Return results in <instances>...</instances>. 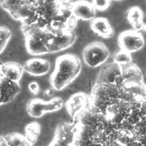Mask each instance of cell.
<instances>
[{
	"instance_id": "obj_1",
	"label": "cell",
	"mask_w": 146,
	"mask_h": 146,
	"mask_svg": "<svg viewBox=\"0 0 146 146\" xmlns=\"http://www.w3.org/2000/svg\"><path fill=\"white\" fill-rule=\"evenodd\" d=\"M71 1H33L31 14L22 25V32L34 28L72 30L77 19L72 15Z\"/></svg>"
},
{
	"instance_id": "obj_2",
	"label": "cell",
	"mask_w": 146,
	"mask_h": 146,
	"mask_svg": "<svg viewBox=\"0 0 146 146\" xmlns=\"http://www.w3.org/2000/svg\"><path fill=\"white\" fill-rule=\"evenodd\" d=\"M23 33L27 52L34 55L63 50L71 46L76 39V34L72 30L34 28Z\"/></svg>"
},
{
	"instance_id": "obj_3",
	"label": "cell",
	"mask_w": 146,
	"mask_h": 146,
	"mask_svg": "<svg viewBox=\"0 0 146 146\" xmlns=\"http://www.w3.org/2000/svg\"><path fill=\"white\" fill-rule=\"evenodd\" d=\"M81 68L80 60L75 55L67 54L59 56L50 77L51 85L56 90H62L79 75Z\"/></svg>"
},
{
	"instance_id": "obj_4",
	"label": "cell",
	"mask_w": 146,
	"mask_h": 146,
	"mask_svg": "<svg viewBox=\"0 0 146 146\" xmlns=\"http://www.w3.org/2000/svg\"><path fill=\"white\" fill-rule=\"evenodd\" d=\"M119 99L120 90L115 84L96 83L88 96L87 108L105 115L107 108Z\"/></svg>"
},
{
	"instance_id": "obj_5",
	"label": "cell",
	"mask_w": 146,
	"mask_h": 146,
	"mask_svg": "<svg viewBox=\"0 0 146 146\" xmlns=\"http://www.w3.org/2000/svg\"><path fill=\"white\" fill-rule=\"evenodd\" d=\"M110 52L106 46L99 42H92L83 51L84 62L91 67H96L104 63L109 57Z\"/></svg>"
},
{
	"instance_id": "obj_6",
	"label": "cell",
	"mask_w": 146,
	"mask_h": 146,
	"mask_svg": "<svg viewBox=\"0 0 146 146\" xmlns=\"http://www.w3.org/2000/svg\"><path fill=\"white\" fill-rule=\"evenodd\" d=\"M62 106L63 101L59 97H55L48 102H45L40 99H33L28 102L26 110L30 116L38 118L42 116L45 112L59 110Z\"/></svg>"
},
{
	"instance_id": "obj_7",
	"label": "cell",
	"mask_w": 146,
	"mask_h": 146,
	"mask_svg": "<svg viewBox=\"0 0 146 146\" xmlns=\"http://www.w3.org/2000/svg\"><path fill=\"white\" fill-rule=\"evenodd\" d=\"M131 112V104L122 99H119L107 108L104 115L111 123L119 125L127 120Z\"/></svg>"
},
{
	"instance_id": "obj_8",
	"label": "cell",
	"mask_w": 146,
	"mask_h": 146,
	"mask_svg": "<svg viewBox=\"0 0 146 146\" xmlns=\"http://www.w3.org/2000/svg\"><path fill=\"white\" fill-rule=\"evenodd\" d=\"M75 127L74 122L60 123L56 129L54 138L48 146H75Z\"/></svg>"
},
{
	"instance_id": "obj_9",
	"label": "cell",
	"mask_w": 146,
	"mask_h": 146,
	"mask_svg": "<svg viewBox=\"0 0 146 146\" xmlns=\"http://www.w3.org/2000/svg\"><path fill=\"white\" fill-rule=\"evenodd\" d=\"M118 43L121 50L131 53L140 50L143 47L144 42L140 33L136 30H128L120 34Z\"/></svg>"
},
{
	"instance_id": "obj_10",
	"label": "cell",
	"mask_w": 146,
	"mask_h": 146,
	"mask_svg": "<svg viewBox=\"0 0 146 146\" xmlns=\"http://www.w3.org/2000/svg\"><path fill=\"white\" fill-rule=\"evenodd\" d=\"M21 91L18 82L0 77V105L11 102Z\"/></svg>"
},
{
	"instance_id": "obj_11",
	"label": "cell",
	"mask_w": 146,
	"mask_h": 146,
	"mask_svg": "<svg viewBox=\"0 0 146 146\" xmlns=\"http://www.w3.org/2000/svg\"><path fill=\"white\" fill-rule=\"evenodd\" d=\"M123 71L122 66L115 62L107 64L101 68L96 83L115 84L117 78L120 76Z\"/></svg>"
},
{
	"instance_id": "obj_12",
	"label": "cell",
	"mask_w": 146,
	"mask_h": 146,
	"mask_svg": "<svg viewBox=\"0 0 146 146\" xmlns=\"http://www.w3.org/2000/svg\"><path fill=\"white\" fill-rule=\"evenodd\" d=\"M143 82V74L141 70L135 64H129L123 68L121 74L119 76L115 84L119 88L123 84L138 83Z\"/></svg>"
},
{
	"instance_id": "obj_13",
	"label": "cell",
	"mask_w": 146,
	"mask_h": 146,
	"mask_svg": "<svg viewBox=\"0 0 146 146\" xmlns=\"http://www.w3.org/2000/svg\"><path fill=\"white\" fill-rule=\"evenodd\" d=\"M88 96L84 93L78 92L72 95L65 104L68 113L75 119L87 108Z\"/></svg>"
},
{
	"instance_id": "obj_14",
	"label": "cell",
	"mask_w": 146,
	"mask_h": 146,
	"mask_svg": "<svg viewBox=\"0 0 146 146\" xmlns=\"http://www.w3.org/2000/svg\"><path fill=\"white\" fill-rule=\"evenodd\" d=\"M95 9L92 3L86 1L73 2L71 7L72 15L83 20H92L95 16Z\"/></svg>"
},
{
	"instance_id": "obj_15",
	"label": "cell",
	"mask_w": 146,
	"mask_h": 146,
	"mask_svg": "<svg viewBox=\"0 0 146 146\" xmlns=\"http://www.w3.org/2000/svg\"><path fill=\"white\" fill-rule=\"evenodd\" d=\"M51 64L49 61L40 58H32L27 60L24 66V71L29 74L40 76L47 74L50 69Z\"/></svg>"
},
{
	"instance_id": "obj_16",
	"label": "cell",
	"mask_w": 146,
	"mask_h": 146,
	"mask_svg": "<svg viewBox=\"0 0 146 146\" xmlns=\"http://www.w3.org/2000/svg\"><path fill=\"white\" fill-rule=\"evenodd\" d=\"M1 74L2 76L13 82H18L21 78L24 69L18 63L14 62H9L2 64Z\"/></svg>"
},
{
	"instance_id": "obj_17",
	"label": "cell",
	"mask_w": 146,
	"mask_h": 146,
	"mask_svg": "<svg viewBox=\"0 0 146 146\" xmlns=\"http://www.w3.org/2000/svg\"><path fill=\"white\" fill-rule=\"evenodd\" d=\"M90 25L92 31L102 37L109 38L113 34V29L106 18H94L91 20Z\"/></svg>"
},
{
	"instance_id": "obj_18",
	"label": "cell",
	"mask_w": 146,
	"mask_h": 146,
	"mask_svg": "<svg viewBox=\"0 0 146 146\" xmlns=\"http://www.w3.org/2000/svg\"><path fill=\"white\" fill-rule=\"evenodd\" d=\"M127 18L136 31H137L138 30H141L144 24L142 21L143 12L139 8H131L128 13Z\"/></svg>"
},
{
	"instance_id": "obj_19",
	"label": "cell",
	"mask_w": 146,
	"mask_h": 146,
	"mask_svg": "<svg viewBox=\"0 0 146 146\" xmlns=\"http://www.w3.org/2000/svg\"><path fill=\"white\" fill-rule=\"evenodd\" d=\"M40 133V125L37 122L28 124L25 128V137L31 144L34 143Z\"/></svg>"
},
{
	"instance_id": "obj_20",
	"label": "cell",
	"mask_w": 146,
	"mask_h": 146,
	"mask_svg": "<svg viewBox=\"0 0 146 146\" xmlns=\"http://www.w3.org/2000/svg\"><path fill=\"white\" fill-rule=\"evenodd\" d=\"M114 62L120 64H129L132 61L131 53L123 50L117 51L113 55Z\"/></svg>"
},
{
	"instance_id": "obj_21",
	"label": "cell",
	"mask_w": 146,
	"mask_h": 146,
	"mask_svg": "<svg viewBox=\"0 0 146 146\" xmlns=\"http://www.w3.org/2000/svg\"><path fill=\"white\" fill-rule=\"evenodd\" d=\"M11 36L10 31L5 27H0V54L5 48Z\"/></svg>"
},
{
	"instance_id": "obj_22",
	"label": "cell",
	"mask_w": 146,
	"mask_h": 146,
	"mask_svg": "<svg viewBox=\"0 0 146 146\" xmlns=\"http://www.w3.org/2000/svg\"><path fill=\"white\" fill-rule=\"evenodd\" d=\"M7 146H18L25 139V136L17 133L10 134L5 137Z\"/></svg>"
},
{
	"instance_id": "obj_23",
	"label": "cell",
	"mask_w": 146,
	"mask_h": 146,
	"mask_svg": "<svg viewBox=\"0 0 146 146\" xmlns=\"http://www.w3.org/2000/svg\"><path fill=\"white\" fill-rule=\"evenodd\" d=\"M95 9L103 11L106 10L110 5V1H93L91 2Z\"/></svg>"
},
{
	"instance_id": "obj_24",
	"label": "cell",
	"mask_w": 146,
	"mask_h": 146,
	"mask_svg": "<svg viewBox=\"0 0 146 146\" xmlns=\"http://www.w3.org/2000/svg\"><path fill=\"white\" fill-rule=\"evenodd\" d=\"M28 87H29L30 91L34 95H36L39 92L40 88H39L38 83L34 81V82H31L29 84Z\"/></svg>"
},
{
	"instance_id": "obj_25",
	"label": "cell",
	"mask_w": 146,
	"mask_h": 146,
	"mask_svg": "<svg viewBox=\"0 0 146 146\" xmlns=\"http://www.w3.org/2000/svg\"><path fill=\"white\" fill-rule=\"evenodd\" d=\"M54 94V91L51 88H46L44 91V95L46 96H50L51 95H52Z\"/></svg>"
},
{
	"instance_id": "obj_26",
	"label": "cell",
	"mask_w": 146,
	"mask_h": 146,
	"mask_svg": "<svg viewBox=\"0 0 146 146\" xmlns=\"http://www.w3.org/2000/svg\"><path fill=\"white\" fill-rule=\"evenodd\" d=\"M0 146H7V143L5 137L0 136Z\"/></svg>"
},
{
	"instance_id": "obj_27",
	"label": "cell",
	"mask_w": 146,
	"mask_h": 146,
	"mask_svg": "<svg viewBox=\"0 0 146 146\" xmlns=\"http://www.w3.org/2000/svg\"><path fill=\"white\" fill-rule=\"evenodd\" d=\"M18 146H32V144L30 143L26 138Z\"/></svg>"
},
{
	"instance_id": "obj_28",
	"label": "cell",
	"mask_w": 146,
	"mask_h": 146,
	"mask_svg": "<svg viewBox=\"0 0 146 146\" xmlns=\"http://www.w3.org/2000/svg\"><path fill=\"white\" fill-rule=\"evenodd\" d=\"M141 30H143L144 31H146V24H143Z\"/></svg>"
},
{
	"instance_id": "obj_29",
	"label": "cell",
	"mask_w": 146,
	"mask_h": 146,
	"mask_svg": "<svg viewBox=\"0 0 146 146\" xmlns=\"http://www.w3.org/2000/svg\"><path fill=\"white\" fill-rule=\"evenodd\" d=\"M1 66H2V63L0 62V77L2 76V74H1Z\"/></svg>"
}]
</instances>
